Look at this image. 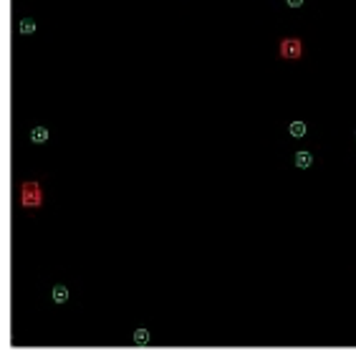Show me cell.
Instances as JSON below:
<instances>
[{
  "mask_svg": "<svg viewBox=\"0 0 356 354\" xmlns=\"http://www.w3.org/2000/svg\"><path fill=\"white\" fill-rule=\"evenodd\" d=\"M20 205L28 208V210H38L43 205V190L36 180L20 185Z\"/></svg>",
  "mask_w": 356,
  "mask_h": 354,
  "instance_id": "6da1fadb",
  "label": "cell"
},
{
  "mask_svg": "<svg viewBox=\"0 0 356 354\" xmlns=\"http://www.w3.org/2000/svg\"><path fill=\"white\" fill-rule=\"evenodd\" d=\"M278 53H280V58H285V61H298V58L303 56V41H301L298 36L280 38V43H278Z\"/></svg>",
  "mask_w": 356,
  "mask_h": 354,
  "instance_id": "7a4b0ae2",
  "label": "cell"
},
{
  "mask_svg": "<svg viewBox=\"0 0 356 354\" xmlns=\"http://www.w3.org/2000/svg\"><path fill=\"white\" fill-rule=\"evenodd\" d=\"M293 165L298 170H308L311 165H314V154H311V149H298L293 154Z\"/></svg>",
  "mask_w": 356,
  "mask_h": 354,
  "instance_id": "3957f363",
  "label": "cell"
},
{
  "mask_svg": "<svg viewBox=\"0 0 356 354\" xmlns=\"http://www.w3.org/2000/svg\"><path fill=\"white\" fill-rule=\"evenodd\" d=\"M28 139H31L33 144H46V142H48V127H33V129L28 132Z\"/></svg>",
  "mask_w": 356,
  "mask_h": 354,
  "instance_id": "277c9868",
  "label": "cell"
},
{
  "mask_svg": "<svg viewBox=\"0 0 356 354\" xmlns=\"http://www.w3.org/2000/svg\"><path fill=\"white\" fill-rule=\"evenodd\" d=\"M306 132H308V127H306V122H301V119H296V122L288 124V134H291L293 139H303Z\"/></svg>",
  "mask_w": 356,
  "mask_h": 354,
  "instance_id": "5b68a950",
  "label": "cell"
},
{
  "mask_svg": "<svg viewBox=\"0 0 356 354\" xmlns=\"http://www.w3.org/2000/svg\"><path fill=\"white\" fill-rule=\"evenodd\" d=\"M53 301H56V304H66V301H69V289H66L63 283H56V286H53Z\"/></svg>",
  "mask_w": 356,
  "mask_h": 354,
  "instance_id": "8992f818",
  "label": "cell"
},
{
  "mask_svg": "<svg viewBox=\"0 0 356 354\" xmlns=\"http://www.w3.org/2000/svg\"><path fill=\"white\" fill-rule=\"evenodd\" d=\"M149 339H152V334H149V329L139 326V329L134 331V344H149Z\"/></svg>",
  "mask_w": 356,
  "mask_h": 354,
  "instance_id": "52a82bcc",
  "label": "cell"
},
{
  "mask_svg": "<svg viewBox=\"0 0 356 354\" xmlns=\"http://www.w3.org/2000/svg\"><path fill=\"white\" fill-rule=\"evenodd\" d=\"M20 33H23V36L36 33V20L33 18H23V20H20Z\"/></svg>",
  "mask_w": 356,
  "mask_h": 354,
  "instance_id": "ba28073f",
  "label": "cell"
},
{
  "mask_svg": "<svg viewBox=\"0 0 356 354\" xmlns=\"http://www.w3.org/2000/svg\"><path fill=\"white\" fill-rule=\"evenodd\" d=\"M303 3H306V0H285V5H288V8H301Z\"/></svg>",
  "mask_w": 356,
  "mask_h": 354,
  "instance_id": "9c48e42d",
  "label": "cell"
}]
</instances>
